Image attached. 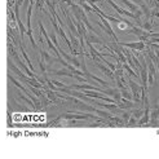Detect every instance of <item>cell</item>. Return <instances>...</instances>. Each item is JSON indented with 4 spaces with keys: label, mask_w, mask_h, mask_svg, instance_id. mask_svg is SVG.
Wrapping results in <instances>:
<instances>
[{
    "label": "cell",
    "mask_w": 159,
    "mask_h": 159,
    "mask_svg": "<svg viewBox=\"0 0 159 159\" xmlns=\"http://www.w3.org/2000/svg\"><path fill=\"white\" fill-rule=\"evenodd\" d=\"M118 44L122 45V47H125L127 49H133V51H140V52L146 49V44L144 42H141V40L133 42V43H120V42H118Z\"/></svg>",
    "instance_id": "7"
},
{
    "label": "cell",
    "mask_w": 159,
    "mask_h": 159,
    "mask_svg": "<svg viewBox=\"0 0 159 159\" xmlns=\"http://www.w3.org/2000/svg\"><path fill=\"white\" fill-rule=\"evenodd\" d=\"M54 74L56 75H63V76H70V78H74L75 75L71 73V71L69 70V69H62V70H58V71H54Z\"/></svg>",
    "instance_id": "12"
},
{
    "label": "cell",
    "mask_w": 159,
    "mask_h": 159,
    "mask_svg": "<svg viewBox=\"0 0 159 159\" xmlns=\"http://www.w3.org/2000/svg\"><path fill=\"white\" fill-rule=\"evenodd\" d=\"M140 76H141V82H142V88H148V66H146V61L145 57H141V66H140Z\"/></svg>",
    "instance_id": "6"
},
{
    "label": "cell",
    "mask_w": 159,
    "mask_h": 159,
    "mask_svg": "<svg viewBox=\"0 0 159 159\" xmlns=\"http://www.w3.org/2000/svg\"><path fill=\"white\" fill-rule=\"evenodd\" d=\"M14 11H16V22H17V25H18V29H20V34H21V40L23 39V36H25V33H26V29H25V25L22 23L21 18H20V5L18 4H16L14 5Z\"/></svg>",
    "instance_id": "8"
},
{
    "label": "cell",
    "mask_w": 159,
    "mask_h": 159,
    "mask_svg": "<svg viewBox=\"0 0 159 159\" xmlns=\"http://www.w3.org/2000/svg\"><path fill=\"white\" fill-rule=\"evenodd\" d=\"M106 2H107L111 7H113L119 14H122V16H128V17H131V18H133V20H136V22L139 23V26L141 25V18L137 17V16L134 14V13H132V12H129V11H127V9H123V8H120V7H118V5L113 2V0H106Z\"/></svg>",
    "instance_id": "5"
},
{
    "label": "cell",
    "mask_w": 159,
    "mask_h": 159,
    "mask_svg": "<svg viewBox=\"0 0 159 159\" xmlns=\"http://www.w3.org/2000/svg\"><path fill=\"white\" fill-rule=\"evenodd\" d=\"M20 51H21V53H22V56H23V58L26 60V62H27V66H29V69L31 70V71H34V66H33V63H31V61H30V58H29V56H27V53H26V51H25V48H23V44H22V42L20 43Z\"/></svg>",
    "instance_id": "11"
},
{
    "label": "cell",
    "mask_w": 159,
    "mask_h": 159,
    "mask_svg": "<svg viewBox=\"0 0 159 159\" xmlns=\"http://www.w3.org/2000/svg\"><path fill=\"white\" fill-rule=\"evenodd\" d=\"M98 18H100V22H98V25H100V27L105 31L106 34H109L111 38L114 39V42L115 43H118L119 40H118V38H116V35H115V33L113 31V29H111V25H110V22L107 21V20H105L104 17H102L101 14H98Z\"/></svg>",
    "instance_id": "4"
},
{
    "label": "cell",
    "mask_w": 159,
    "mask_h": 159,
    "mask_svg": "<svg viewBox=\"0 0 159 159\" xmlns=\"http://www.w3.org/2000/svg\"><path fill=\"white\" fill-rule=\"evenodd\" d=\"M119 2H122L127 8L129 9V12H132V13H134L137 16V17H140L141 18V14H142V12H141V9H139V7L136 5V4H133L131 0H119Z\"/></svg>",
    "instance_id": "9"
},
{
    "label": "cell",
    "mask_w": 159,
    "mask_h": 159,
    "mask_svg": "<svg viewBox=\"0 0 159 159\" xmlns=\"http://www.w3.org/2000/svg\"><path fill=\"white\" fill-rule=\"evenodd\" d=\"M127 83L129 84L131 91H132V101L137 102V104H141V91H142V85L137 84L136 82H133L132 79H128Z\"/></svg>",
    "instance_id": "3"
},
{
    "label": "cell",
    "mask_w": 159,
    "mask_h": 159,
    "mask_svg": "<svg viewBox=\"0 0 159 159\" xmlns=\"http://www.w3.org/2000/svg\"><path fill=\"white\" fill-rule=\"evenodd\" d=\"M96 62V66L102 71V73H104L106 76H109L110 79H114V71H111L109 67H106L105 65H102V63L100 62V60H97V61H94Z\"/></svg>",
    "instance_id": "10"
},
{
    "label": "cell",
    "mask_w": 159,
    "mask_h": 159,
    "mask_svg": "<svg viewBox=\"0 0 159 159\" xmlns=\"http://www.w3.org/2000/svg\"><path fill=\"white\" fill-rule=\"evenodd\" d=\"M8 78H9V80H11V82H12V83H13L16 87H18V88H20V89H21L23 93H25V94H26V96H27V97H29L31 101L34 102L36 107H40V102H39V100H38L36 97H34V94H31V93H30V92H29V91L25 88V87H23V85H22V84H21V83H20V82H18L17 79H16V78H14V76H13L11 73L8 74Z\"/></svg>",
    "instance_id": "2"
},
{
    "label": "cell",
    "mask_w": 159,
    "mask_h": 159,
    "mask_svg": "<svg viewBox=\"0 0 159 159\" xmlns=\"http://www.w3.org/2000/svg\"><path fill=\"white\" fill-rule=\"evenodd\" d=\"M79 5H80V8H82L84 12H88V13H93L94 12L92 9V7L88 3H87V2H84V0H80V2H79Z\"/></svg>",
    "instance_id": "13"
},
{
    "label": "cell",
    "mask_w": 159,
    "mask_h": 159,
    "mask_svg": "<svg viewBox=\"0 0 159 159\" xmlns=\"http://www.w3.org/2000/svg\"><path fill=\"white\" fill-rule=\"evenodd\" d=\"M9 53H11V56L14 58V61H16V63H17V66L25 73L29 78H34V79H38V76L35 75V73L34 71H31L25 63H23L22 61H21V58H20V56H18V53H17V51H16L14 48H13V45L12 44H9Z\"/></svg>",
    "instance_id": "1"
}]
</instances>
